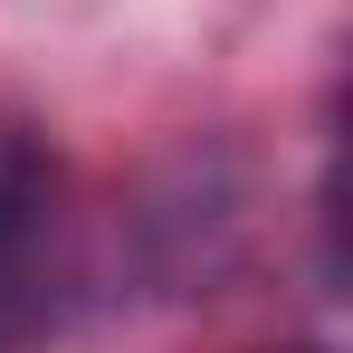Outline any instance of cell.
Masks as SVG:
<instances>
[{
	"label": "cell",
	"mask_w": 353,
	"mask_h": 353,
	"mask_svg": "<svg viewBox=\"0 0 353 353\" xmlns=\"http://www.w3.org/2000/svg\"><path fill=\"white\" fill-rule=\"evenodd\" d=\"M48 239H58V163H48L39 134L0 124V334L29 315Z\"/></svg>",
	"instance_id": "cell-1"
}]
</instances>
